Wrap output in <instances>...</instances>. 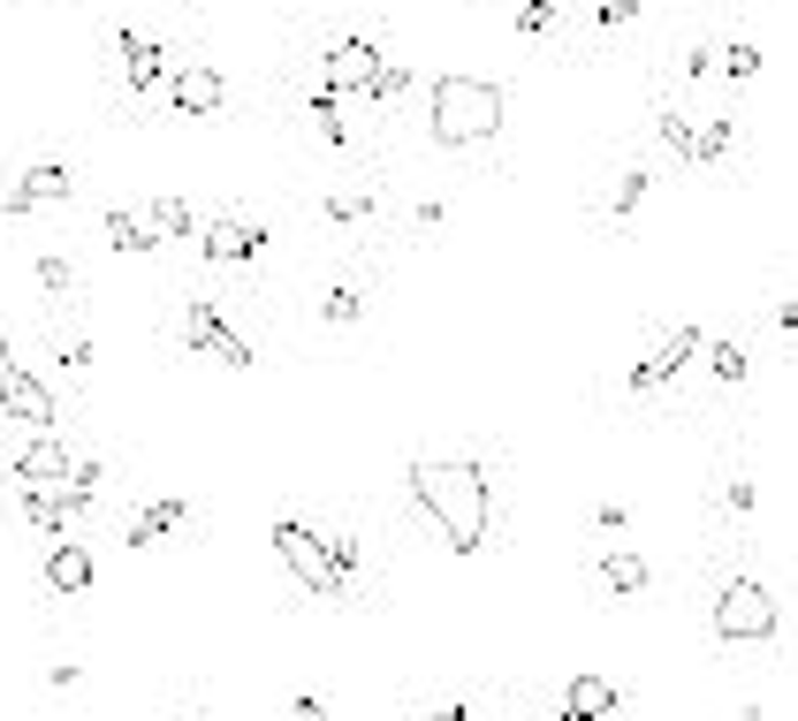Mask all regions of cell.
Returning <instances> with one entry per match:
<instances>
[{"mask_svg": "<svg viewBox=\"0 0 798 721\" xmlns=\"http://www.w3.org/2000/svg\"><path fill=\"white\" fill-rule=\"evenodd\" d=\"M715 638H723V646H761V638H776V592H768L761 577H730V584L715 592Z\"/></svg>", "mask_w": 798, "mask_h": 721, "instance_id": "3", "label": "cell"}, {"mask_svg": "<svg viewBox=\"0 0 798 721\" xmlns=\"http://www.w3.org/2000/svg\"><path fill=\"white\" fill-rule=\"evenodd\" d=\"M69 198V167L61 159H38V167H23V182L8 190V213H38V205H61Z\"/></svg>", "mask_w": 798, "mask_h": 721, "instance_id": "13", "label": "cell"}, {"mask_svg": "<svg viewBox=\"0 0 798 721\" xmlns=\"http://www.w3.org/2000/svg\"><path fill=\"white\" fill-rule=\"evenodd\" d=\"M290 721H327V707H319V699H297V714Z\"/></svg>", "mask_w": 798, "mask_h": 721, "instance_id": "33", "label": "cell"}, {"mask_svg": "<svg viewBox=\"0 0 798 721\" xmlns=\"http://www.w3.org/2000/svg\"><path fill=\"white\" fill-rule=\"evenodd\" d=\"M700 350H707V373H715L723 388H738V380H746V350H738V342H700Z\"/></svg>", "mask_w": 798, "mask_h": 721, "instance_id": "21", "label": "cell"}, {"mask_svg": "<svg viewBox=\"0 0 798 721\" xmlns=\"http://www.w3.org/2000/svg\"><path fill=\"white\" fill-rule=\"evenodd\" d=\"M700 342H707L700 327H669V334H661V350H654V357L632 373V388H638V395H654L661 380H677V373H684V357H700Z\"/></svg>", "mask_w": 798, "mask_h": 721, "instance_id": "9", "label": "cell"}, {"mask_svg": "<svg viewBox=\"0 0 798 721\" xmlns=\"http://www.w3.org/2000/svg\"><path fill=\"white\" fill-rule=\"evenodd\" d=\"M138 213H145V228H153L160 244H175V236H190V228H198L183 198H153V205H138Z\"/></svg>", "mask_w": 798, "mask_h": 721, "instance_id": "20", "label": "cell"}, {"mask_svg": "<svg viewBox=\"0 0 798 721\" xmlns=\"http://www.w3.org/2000/svg\"><path fill=\"white\" fill-rule=\"evenodd\" d=\"M0 411H8L15 426H31V433H54V388H46L31 365H15L8 342H0Z\"/></svg>", "mask_w": 798, "mask_h": 721, "instance_id": "5", "label": "cell"}, {"mask_svg": "<svg viewBox=\"0 0 798 721\" xmlns=\"http://www.w3.org/2000/svg\"><path fill=\"white\" fill-rule=\"evenodd\" d=\"M646 555H632V547H609V555H601V584H609V592H638V584H646Z\"/></svg>", "mask_w": 798, "mask_h": 721, "instance_id": "19", "label": "cell"}, {"mask_svg": "<svg viewBox=\"0 0 798 721\" xmlns=\"http://www.w3.org/2000/svg\"><path fill=\"white\" fill-rule=\"evenodd\" d=\"M198 721H213V714H198Z\"/></svg>", "mask_w": 798, "mask_h": 721, "instance_id": "36", "label": "cell"}, {"mask_svg": "<svg viewBox=\"0 0 798 721\" xmlns=\"http://www.w3.org/2000/svg\"><path fill=\"white\" fill-rule=\"evenodd\" d=\"M69 463H77V456L61 448V433H31V440L15 448V463H8V471H15L23 486H61V478H69Z\"/></svg>", "mask_w": 798, "mask_h": 721, "instance_id": "8", "label": "cell"}, {"mask_svg": "<svg viewBox=\"0 0 798 721\" xmlns=\"http://www.w3.org/2000/svg\"><path fill=\"white\" fill-rule=\"evenodd\" d=\"M555 721H571V714H555Z\"/></svg>", "mask_w": 798, "mask_h": 721, "instance_id": "35", "label": "cell"}, {"mask_svg": "<svg viewBox=\"0 0 798 721\" xmlns=\"http://www.w3.org/2000/svg\"><path fill=\"white\" fill-rule=\"evenodd\" d=\"M327 570L350 584V577H357V540H327Z\"/></svg>", "mask_w": 798, "mask_h": 721, "instance_id": "29", "label": "cell"}, {"mask_svg": "<svg viewBox=\"0 0 798 721\" xmlns=\"http://www.w3.org/2000/svg\"><path fill=\"white\" fill-rule=\"evenodd\" d=\"M715 61H723V69L738 76V84H753V76H761V46H746V38H738V46H723Z\"/></svg>", "mask_w": 798, "mask_h": 721, "instance_id": "26", "label": "cell"}, {"mask_svg": "<svg viewBox=\"0 0 798 721\" xmlns=\"http://www.w3.org/2000/svg\"><path fill=\"white\" fill-rule=\"evenodd\" d=\"M434 721H465V707H449V714H434Z\"/></svg>", "mask_w": 798, "mask_h": 721, "instance_id": "34", "label": "cell"}, {"mask_svg": "<svg viewBox=\"0 0 798 721\" xmlns=\"http://www.w3.org/2000/svg\"><path fill=\"white\" fill-rule=\"evenodd\" d=\"M426 130L434 144H449V152H472L502 130V84H486V76H434V92H426Z\"/></svg>", "mask_w": 798, "mask_h": 721, "instance_id": "2", "label": "cell"}, {"mask_svg": "<svg viewBox=\"0 0 798 721\" xmlns=\"http://www.w3.org/2000/svg\"><path fill=\"white\" fill-rule=\"evenodd\" d=\"M38 282H46V296H61V288H69V259L46 251V259H38Z\"/></svg>", "mask_w": 798, "mask_h": 721, "instance_id": "31", "label": "cell"}, {"mask_svg": "<svg viewBox=\"0 0 798 721\" xmlns=\"http://www.w3.org/2000/svg\"><path fill=\"white\" fill-rule=\"evenodd\" d=\"M661 144H669L677 159H700V122H684V115H661Z\"/></svg>", "mask_w": 798, "mask_h": 721, "instance_id": "23", "label": "cell"}, {"mask_svg": "<svg viewBox=\"0 0 798 721\" xmlns=\"http://www.w3.org/2000/svg\"><path fill=\"white\" fill-rule=\"evenodd\" d=\"M183 517H190V501H183V494H160V501H145V517L130 524V547H160L167 532H183Z\"/></svg>", "mask_w": 798, "mask_h": 721, "instance_id": "16", "label": "cell"}, {"mask_svg": "<svg viewBox=\"0 0 798 721\" xmlns=\"http://www.w3.org/2000/svg\"><path fill=\"white\" fill-rule=\"evenodd\" d=\"M365 213H373V198H365V190H335V198H327V221H342V228H350V221H365Z\"/></svg>", "mask_w": 798, "mask_h": 721, "instance_id": "27", "label": "cell"}, {"mask_svg": "<svg viewBox=\"0 0 798 721\" xmlns=\"http://www.w3.org/2000/svg\"><path fill=\"white\" fill-rule=\"evenodd\" d=\"M92 577H99L92 547H69V540H54V555H46V584H54V592H84Z\"/></svg>", "mask_w": 798, "mask_h": 721, "instance_id": "17", "label": "cell"}, {"mask_svg": "<svg viewBox=\"0 0 798 721\" xmlns=\"http://www.w3.org/2000/svg\"><path fill=\"white\" fill-rule=\"evenodd\" d=\"M84 509H92V501H84L77 486H23V517H31L38 532H54V540H61L69 517H84Z\"/></svg>", "mask_w": 798, "mask_h": 721, "instance_id": "12", "label": "cell"}, {"mask_svg": "<svg viewBox=\"0 0 798 721\" xmlns=\"http://www.w3.org/2000/svg\"><path fill=\"white\" fill-rule=\"evenodd\" d=\"M411 501L442 524V540H449L457 555H479L486 532H494V486H486L479 463H449V456L411 463Z\"/></svg>", "mask_w": 798, "mask_h": 721, "instance_id": "1", "label": "cell"}, {"mask_svg": "<svg viewBox=\"0 0 798 721\" xmlns=\"http://www.w3.org/2000/svg\"><path fill=\"white\" fill-rule=\"evenodd\" d=\"M357 311H365V296H357L350 282H335V288H327V304H319V319H327V327H350Z\"/></svg>", "mask_w": 798, "mask_h": 721, "instance_id": "22", "label": "cell"}, {"mask_svg": "<svg viewBox=\"0 0 798 721\" xmlns=\"http://www.w3.org/2000/svg\"><path fill=\"white\" fill-rule=\"evenodd\" d=\"M380 69V54L365 46V38H335V54H327V92L342 99V92H365V76Z\"/></svg>", "mask_w": 798, "mask_h": 721, "instance_id": "14", "label": "cell"}, {"mask_svg": "<svg viewBox=\"0 0 798 721\" xmlns=\"http://www.w3.org/2000/svg\"><path fill=\"white\" fill-rule=\"evenodd\" d=\"M259 244H267L259 221H206V236H198V251L213 267H244V259H259Z\"/></svg>", "mask_w": 798, "mask_h": 721, "instance_id": "11", "label": "cell"}, {"mask_svg": "<svg viewBox=\"0 0 798 721\" xmlns=\"http://www.w3.org/2000/svg\"><path fill=\"white\" fill-rule=\"evenodd\" d=\"M646 190H654V175H646V167H624V175H617V190H609V213H632Z\"/></svg>", "mask_w": 798, "mask_h": 721, "instance_id": "24", "label": "cell"}, {"mask_svg": "<svg viewBox=\"0 0 798 721\" xmlns=\"http://www.w3.org/2000/svg\"><path fill=\"white\" fill-rule=\"evenodd\" d=\"M115 54H122V76H130L138 92L167 84V69H175V54H167L160 38H145V31H115Z\"/></svg>", "mask_w": 798, "mask_h": 721, "instance_id": "10", "label": "cell"}, {"mask_svg": "<svg viewBox=\"0 0 798 721\" xmlns=\"http://www.w3.org/2000/svg\"><path fill=\"white\" fill-rule=\"evenodd\" d=\"M638 15V0H601V31H624Z\"/></svg>", "mask_w": 798, "mask_h": 721, "instance_id": "32", "label": "cell"}, {"mask_svg": "<svg viewBox=\"0 0 798 721\" xmlns=\"http://www.w3.org/2000/svg\"><path fill=\"white\" fill-rule=\"evenodd\" d=\"M548 23H555V0H525V8H517V31H525V38H540Z\"/></svg>", "mask_w": 798, "mask_h": 721, "instance_id": "28", "label": "cell"}, {"mask_svg": "<svg viewBox=\"0 0 798 721\" xmlns=\"http://www.w3.org/2000/svg\"><path fill=\"white\" fill-rule=\"evenodd\" d=\"M183 342H190V350H206L213 365H236V373L251 365V342L221 319V304H190V311H183Z\"/></svg>", "mask_w": 798, "mask_h": 721, "instance_id": "7", "label": "cell"}, {"mask_svg": "<svg viewBox=\"0 0 798 721\" xmlns=\"http://www.w3.org/2000/svg\"><path fill=\"white\" fill-rule=\"evenodd\" d=\"M167 99H175V115L206 122V115L228 107V76H221L213 61H175V69H167Z\"/></svg>", "mask_w": 798, "mask_h": 721, "instance_id": "6", "label": "cell"}, {"mask_svg": "<svg viewBox=\"0 0 798 721\" xmlns=\"http://www.w3.org/2000/svg\"><path fill=\"white\" fill-rule=\"evenodd\" d=\"M563 714H571V721H609V714H617V684H609V676H571Z\"/></svg>", "mask_w": 798, "mask_h": 721, "instance_id": "15", "label": "cell"}, {"mask_svg": "<svg viewBox=\"0 0 798 721\" xmlns=\"http://www.w3.org/2000/svg\"><path fill=\"white\" fill-rule=\"evenodd\" d=\"M730 138H738L730 122H700V159H723V152H730Z\"/></svg>", "mask_w": 798, "mask_h": 721, "instance_id": "30", "label": "cell"}, {"mask_svg": "<svg viewBox=\"0 0 798 721\" xmlns=\"http://www.w3.org/2000/svg\"><path fill=\"white\" fill-rule=\"evenodd\" d=\"M274 555H282V563L297 570V584L319 592V600H342V592H350L342 577L327 570V540H319L313 524H297V517H274Z\"/></svg>", "mask_w": 798, "mask_h": 721, "instance_id": "4", "label": "cell"}, {"mask_svg": "<svg viewBox=\"0 0 798 721\" xmlns=\"http://www.w3.org/2000/svg\"><path fill=\"white\" fill-rule=\"evenodd\" d=\"M107 244H115V251H130V259H138V251H160V236L145 228V213H122V205L107 213Z\"/></svg>", "mask_w": 798, "mask_h": 721, "instance_id": "18", "label": "cell"}, {"mask_svg": "<svg viewBox=\"0 0 798 721\" xmlns=\"http://www.w3.org/2000/svg\"><path fill=\"white\" fill-rule=\"evenodd\" d=\"M403 92H411V69H396V61H380L365 76V99H403Z\"/></svg>", "mask_w": 798, "mask_h": 721, "instance_id": "25", "label": "cell"}]
</instances>
